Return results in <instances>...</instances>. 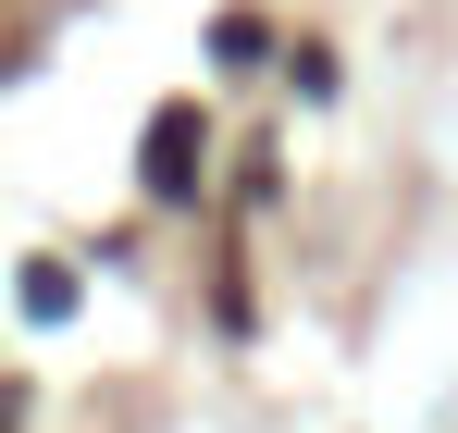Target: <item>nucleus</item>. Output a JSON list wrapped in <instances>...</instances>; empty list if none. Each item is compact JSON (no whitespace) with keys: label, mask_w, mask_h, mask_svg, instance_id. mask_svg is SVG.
Instances as JSON below:
<instances>
[{"label":"nucleus","mask_w":458,"mask_h":433,"mask_svg":"<svg viewBox=\"0 0 458 433\" xmlns=\"http://www.w3.org/2000/svg\"><path fill=\"white\" fill-rule=\"evenodd\" d=\"M149 186H161V199L199 186V112H186V99H161V112H149Z\"/></svg>","instance_id":"f257e3e1"}]
</instances>
